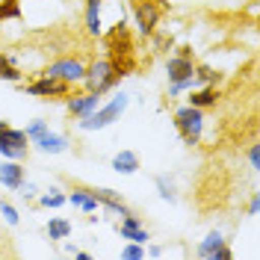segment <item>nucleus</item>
Instances as JSON below:
<instances>
[{
  "mask_svg": "<svg viewBox=\"0 0 260 260\" xmlns=\"http://www.w3.org/2000/svg\"><path fill=\"white\" fill-rule=\"evenodd\" d=\"M192 48H180L169 65H166V71H169V80H172V95L175 92H183V89H192L195 86V77H192Z\"/></svg>",
  "mask_w": 260,
  "mask_h": 260,
  "instance_id": "obj_1",
  "label": "nucleus"
},
{
  "mask_svg": "<svg viewBox=\"0 0 260 260\" xmlns=\"http://www.w3.org/2000/svg\"><path fill=\"white\" fill-rule=\"evenodd\" d=\"M124 74L113 68L110 59H95V62L86 68V74H83V83H86V89L89 92H98V95H104V92H110L115 83L121 80Z\"/></svg>",
  "mask_w": 260,
  "mask_h": 260,
  "instance_id": "obj_2",
  "label": "nucleus"
},
{
  "mask_svg": "<svg viewBox=\"0 0 260 260\" xmlns=\"http://www.w3.org/2000/svg\"><path fill=\"white\" fill-rule=\"evenodd\" d=\"M175 127H178L180 139L186 142V145H198V139H201V130H204V110H198V107H180L178 113H175Z\"/></svg>",
  "mask_w": 260,
  "mask_h": 260,
  "instance_id": "obj_3",
  "label": "nucleus"
},
{
  "mask_svg": "<svg viewBox=\"0 0 260 260\" xmlns=\"http://www.w3.org/2000/svg\"><path fill=\"white\" fill-rule=\"evenodd\" d=\"M127 110V98L124 95H115L107 107H95L89 115H83V121H80V130H104V127H110L118 115Z\"/></svg>",
  "mask_w": 260,
  "mask_h": 260,
  "instance_id": "obj_4",
  "label": "nucleus"
},
{
  "mask_svg": "<svg viewBox=\"0 0 260 260\" xmlns=\"http://www.w3.org/2000/svg\"><path fill=\"white\" fill-rule=\"evenodd\" d=\"M27 133L24 130H15L9 121H0V154L6 160H24L30 154V145H27Z\"/></svg>",
  "mask_w": 260,
  "mask_h": 260,
  "instance_id": "obj_5",
  "label": "nucleus"
},
{
  "mask_svg": "<svg viewBox=\"0 0 260 260\" xmlns=\"http://www.w3.org/2000/svg\"><path fill=\"white\" fill-rule=\"evenodd\" d=\"M162 9H166L162 0H133V18H136V27H139L142 36H151L157 30Z\"/></svg>",
  "mask_w": 260,
  "mask_h": 260,
  "instance_id": "obj_6",
  "label": "nucleus"
},
{
  "mask_svg": "<svg viewBox=\"0 0 260 260\" xmlns=\"http://www.w3.org/2000/svg\"><path fill=\"white\" fill-rule=\"evenodd\" d=\"M45 77H56V80H65V83H80L83 74H86V65L80 59H74V56H59V59H53V62L42 71Z\"/></svg>",
  "mask_w": 260,
  "mask_h": 260,
  "instance_id": "obj_7",
  "label": "nucleus"
},
{
  "mask_svg": "<svg viewBox=\"0 0 260 260\" xmlns=\"http://www.w3.org/2000/svg\"><path fill=\"white\" fill-rule=\"evenodd\" d=\"M24 92L27 95H36V98H68L71 92V83L65 80H56V77H39V80H32L30 86H24Z\"/></svg>",
  "mask_w": 260,
  "mask_h": 260,
  "instance_id": "obj_8",
  "label": "nucleus"
},
{
  "mask_svg": "<svg viewBox=\"0 0 260 260\" xmlns=\"http://www.w3.org/2000/svg\"><path fill=\"white\" fill-rule=\"evenodd\" d=\"M198 257H204V260H231L234 251L225 245L222 234L213 231V234H207V240H201V245H198Z\"/></svg>",
  "mask_w": 260,
  "mask_h": 260,
  "instance_id": "obj_9",
  "label": "nucleus"
},
{
  "mask_svg": "<svg viewBox=\"0 0 260 260\" xmlns=\"http://www.w3.org/2000/svg\"><path fill=\"white\" fill-rule=\"evenodd\" d=\"M89 192L95 195V201L98 204H104V207H107V210H113V213H118V216H127V213H133L127 207V204H124V201H121V192H115V189H107V186H101V189H89Z\"/></svg>",
  "mask_w": 260,
  "mask_h": 260,
  "instance_id": "obj_10",
  "label": "nucleus"
},
{
  "mask_svg": "<svg viewBox=\"0 0 260 260\" xmlns=\"http://www.w3.org/2000/svg\"><path fill=\"white\" fill-rule=\"evenodd\" d=\"M0 183H3L6 189H21V186H24V166L18 160L0 162Z\"/></svg>",
  "mask_w": 260,
  "mask_h": 260,
  "instance_id": "obj_11",
  "label": "nucleus"
},
{
  "mask_svg": "<svg viewBox=\"0 0 260 260\" xmlns=\"http://www.w3.org/2000/svg\"><path fill=\"white\" fill-rule=\"evenodd\" d=\"M98 101H101V95H98V92L74 95V98H68V113L77 115V118H83V115H89V113H92V110L98 107Z\"/></svg>",
  "mask_w": 260,
  "mask_h": 260,
  "instance_id": "obj_12",
  "label": "nucleus"
},
{
  "mask_svg": "<svg viewBox=\"0 0 260 260\" xmlns=\"http://www.w3.org/2000/svg\"><path fill=\"white\" fill-rule=\"evenodd\" d=\"M113 169L118 175H133V172H139V157L133 151H118L113 157Z\"/></svg>",
  "mask_w": 260,
  "mask_h": 260,
  "instance_id": "obj_13",
  "label": "nucleus"
},
{
  "mask_svg": "<svg viewBox=\"0 0 260 260\" xmlns=\"http://www.w3.org/2000/svg\"><path fill=\"white\" fill-rule=\"evenodd\" d=\"M68 201H71L74 207H80L83 213H95V210H98L95 195L89 192L86 186H77V189H71V195H68Z\"/></svg>",
  "mask_w": 260,
  "mask_h": 260,
  "instance_id": "obj_14",
  "label": "nucleus"
},
{
  "mask_svg": "<svg viewBox=\"0 0 260 260\" xmlns=\"http://www.w3.org/2000/svg\"><path fill=\"white\" fill-rule=\"evenodd\" d=\"M216 101H219V92H216V86L192 89V95H189V104H192V107H198V110H207V107H216Z\"/></svg>",
  "mask_w": 260,
  "mask_h": 260,
  "instance_id": "obj_15",
  "label": "nucleus"
},
{
  "mask_svg": "<svg viewBox=\"0 0 260 260\" xmlns=\"http://www.w3.org/2000/svg\"><path fill=\"white\" fill-rule=\"evenodd\" d=\"M36 145L42 148L45 154H62L65 148H68V142H65V136H56V133H42L39 139H36Z\"/></svg>",
  "mask_w": 260,
  "mask_h": 260,
  "instance_id": "obj_16",
  "label": "nucleus"
},
{
  "mask_svg": "<svg viewBox=\"0 0 260 260\" xmlns=\"http://www.w3.org/2000/svg\"><path fill=\"white\" fill-rule=\"evenodd\" d=\"M86 32L101 36V0H86Z\"/></svg>",
  "mask_w": 260,
  "mask_h": 260,
  "instance_id": "obj_17",
  "label": "nucleus"
},
{
  "mask_svg": "<svg viewBox=\"0 0 260 260\" xmlns=\"http://www.w3.org/2000/svg\"><path fill=\"white\" fill-rule=\"evenodd\" d=\"M0 80L21 83V71L15 68V59H12L9 53H0Z\"/></svg>",
  "mask_w": 260,
  "mask_h": 260,
  "instance_id": "obj_18",
  "label": "nucleus"
},
{
  "mask_svg": "<svg viewBox=\"0 0 260 260\" xmlns=\"http://www.w3.org/2000/svg\"><path fill=\"white\" fill-rule=\"evenodd\" d=\"M192 77H195V83L216 86V83H219V71H216V68H210V65H195V68H192Z\"/></svg>",
  "mask_w": 260,
  "mask_h": 260,
  "instance_id": "obj_19",
  "label": "nucleus"
},
{
  "mask_svg": "<svg viewBox=\"0 0 260 260\" xmlns=\"http://www.w3.org/2000/svg\"><path fill=\"white\" fill-rule=\"evenodd\" d=\"M48 237L50 240H68V237H71V222H65V219H50Z\"/></svg>",
  "mask_w": 260,
  "mask_h": 260,
  "instance_id": "obj_20",
  "label": "nucleus"
},
{
  "mask_svg": "<svg viewBox=\"0 0 260 260\" xmlns=\"http://www.w3.org/2000/svg\"><path fill=\"white\" fill-rule=\"evenodd\" d=\"M157 189H160V198H166V201H175V183L166 178V175H157Z\"/></svg>",
  "mask_w": 260,
  "mask_h": 260,
  "instance_id": "obj_21",
  "label": "nucleus"
},
{
  "mask_svg": "<svg viewBox=\"0 0 260 260\" xmlns=\"http://www.w3.org/2000/svg\"><path fill=\"white\" fill-rule=\"evenodd\" d=\"M6 18H21V6H18V0H3L0 3V21H6Z\"/></svg>",
  "mask_w": 260,
  "mask_h": 260,
  "instance_id": "obj_22",
  "label": "nucleus"
},
{
  "mask_svg": "<svg viewBox=\"0 0 260 260\" xmlns=\"http://www.w3.org/2000/svg\"><path fill=\"white\" fill-rule=\"evenodd\" d=\"M121 257H127V260H142L145 257V248H142V243H130L121 248Z\"/></svg>",
  "mask_w": 260,
  "mask_h": 260,
  "instance_id": "obj_23",
  "label": "nucleus"
},
{
  "mask_svg": "<svg viewBox=\"0 0 260 260\" xmlns=\"http://www.w3.org/2000/svg\"><path fill=\"white\" fill-rule=\"evenodd\" d=\"M24 133H27V139H30V142H36L42 133H48V121H32L30 127L24 130Z\"/></svg>",
  "mask_w": 260,
  "mask_h": 260,
  "instance_id": "obj_24",
  "label": "nucleus"
},
{
  "mask_svg": "<svg viewBox=\"0 0 260 260\" xmlns=\"http://www.w3.org/2000/svg\"><path fill=\"white\" fill-rule=\"evenodd\" d=\"M65 201H68V198H65V195H59V192L42 195V198H39V204H42V207H62Z\"/></svg>",
  "mask_w": 260,
  "mask_h": 260,
  "instance_id": "obj_25",
  "label": "nucleus"
},
{
  "mask_svg": "<svg viewBox=\"0 0 260 260\" xmlns=\"http://www.w3.org/2000/svg\"><path fill=\"white\" fill-rule=\"evenodd\" d=\"M0 213L6 216V222H9V225H18V210L9 204V201H0Z\"/></svg>",
  "mask_w": 260,
  "mask_h": 260,
  "instance_id": "obj_26",
  "label": "nucleus"
},
{
  "mask_svg": "<svg viewBox=\"0 0 260 260\" xmlns=\"http://www.w3.org/2000/svg\"><path fill=\"white\" fill-rule=\"evenodd\" d=\"M248 162H251V169H257V145L248 148Z\"/></svg>",
  "mask_w": 260,
  "mask_h": 260,
  "instance_id": "obj_27",
  "label": "nucleus"
},
{
  "mask_svg": "<svg viewBox=\"0 0 260 260\" xmlns=\"http://www.w3.org/2000/svg\"><path fill=\"white\" fill-rule=\"evenodd\" d=\"M248 213H251V216H254V213H257V195H254V198H251V201H248Z\"/></svg>",
  "mask_w": 260,
  "mask_h": 260,
  "instance_id": "obj_28",
  "label": "nucleus"
},
{
  "mask_svg": "<svg viewBox=\"0 0 260 260\" xmlns=\"http://www.w3.org/2000/svg\"><path fill=\"white\" fill-rule=\"evenodd\" d=\"M74 257L77 260H92V254H89V251H74Z\"/></svg>",
  "mask_w": 260,
  "mask_h": 260,
  "instance_id": "obj_29",
  "label": "nucleus"
}]
</instances>
